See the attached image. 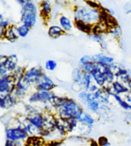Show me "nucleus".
<instances>
[{"label": "nucleus", "instance_id": "3", "mask_svg": "<svg viewBox=\"0 0 131 146\" xmlns=\"http://www.w3.org/2000/svg\"><path fill=\"white\" fill-rule=\"evenodd\" d=\"M37 7L33 2L26 1L21 10V21L23 24L31 28L37 23Z\"/></svg>", "mask_w": 131, "mask_h": 146}, {"label": "nucleus", "instance_id": "22", "mask_svg": "<svg viewBox=\"0 0 131 146\" xmlns=\"http://www.w3.org/2000/svg\"><path fill=\"white\" fill-rule=\"evenodd\" d=\"M111 96L113 97L114 100L118 102V104H119L120 106L123 109H124L127 111H131V104H130L129 103H128L125 100L122 99V97L118 95V94H116L113 93H112Z\"/></svg>", "mask_w": 131, "mask_h": 146}, {"label": "nucleus", "instance_id": "33", "mask_svg": "<svg viewBox=\"0 0 131 146\" xmlns=\"http://www.w3.org/2000/svg\"><path fill=\"white\" fill-rule=\"evenodd\" d=\"M10 26H11V24H10L9 21L8 20H5L3 17L2 14L0 15V27H1V29L5 30V29H7Z\"/></svg>", "mask_w": 131, "mask_h": 146}, {"label": "nucleus", "instance_id": "9", "mask_svg": "<svg viewBox=\"0 0 131 146\" xmlns=\"http://www.w3.org/2000/svg\"><path fill=\"white\" fill-rule=\"evenodd\" d=\"M26 119L29 123L40 130L42 129L44 127V117H43V113L42 112L37 111L29 113L26 115Z\"/></svg>", "mask_w": 131, "mask_h": 146}, {"label": "nucleus", "instance_id": "26", "mask_svg": "<svg viewBox=\"0 0 131 146\" xmlns=\"http://www.w3.org/2000/svg\"><path fill=\"white\" fill-rule=\"evenodd\" d=\"M26 71V70H25V69H24L23 67L18 66L17 68H16L14 71L10 74L12 75V76L13 77V79H15L16 82H17L19 79H20L21 78L23 77L24 76Z\"/></svg>", "mask_w": 131, "mask_h": 146}, {"label": "nucleus", "instance_id": "17", "mask_svg": "<svg viewBox=\"0 0 131 146\" xmlns=\"http://www.w3.org/2000/svg\"><path fill=\"white\" fill-rule=\"evenodd\" d=\"M52 11L51 4L48 1H43L40 3V15L44 19H47L50 17Z\"/></svg>", "mask_w": 131, "mask_h": 146}, {"label": "nucleus", "instance_id": "14", "mask_svg": "<svg viewBox=\"0 0 131 146\" xmlns=\"http://www.w3.org/2000/svg\"><path fill=\"white\" fill-rule=\"evenodd\" d=\"M111 91L113 93L120 95L122 94H127L129 91V89L119 80H114L111 84Z\"/></svg>", "mask_w": 131, "mask_h": 146}, {"label": "nucleus", "instance_id": "24", "mask_svg": "<svg viewBox=\"0 0 131 146\" xmlns=\"http://www.w3.org/2000/svg\"><path fill=\"white\" fill-rule=\"evenodd\" d=\"M31 86V83L27 80L24 76L19 79L17 82H16L15 87L19 90H21L26 92L28 90Z\"/></svg>", "mask_w": 131, "mask_h": 146}, {"label": "nucleus", "instance_id": "7", "mask_svg": "<svg viewBox=\"0 0 131 146\" xmlns=\"http://www.w3.org/2000/svg\"><path fill=\"white\" fill-rule=\"evenodd\" d=\"M54 95L53 91H36L29 96L28 101L31 104L33 103H49L52 97Z\"/></svg>", "mask_w": 131, "mask_h": 146}, {"label": "nucleus", "instance_id": "37", "mask_svg": "<svg viewBox=\"0 0 131 146\" xmlns=\"http://www.w3.org/2000/svg\"><path fill=\"white\" fill-rule=\"evenodd\" d=\"M125 11L127 13H131V5L130 4H126L124 7Z\"/></svg>", "mask_w": 131, "mask_h": 146}, {"label": "nucleus", "instance_id": "12", "mask_svg": "<svg viewBox=\"0 0 131 146\" xmlns=\"http://www.w3.org/2000/svg\"><path fill=\"white\" fill-rule=\"evenodd\" d=\"M90 74L92 75L93 79L94 80V82L96 84L97 86H100V88L108 86V82L107 80H106L105 75H104L103 73L101 72L99 68H98L97 66V68L94 70Z\"/></svg>", "mask_w": 131, "mask_h": 146}, {"label": "nucleus", "instance_id": "21", "mask_svg": "<svg viewBox=\"0 0 131 146\" xmlns=\"http://www.w3.org/2000/svg\"><path fill=\"white\" fill-rule=\"evenodd\" d=\"M59 25L63 29L64 31L66 33V32H69L72 30V24L71 21L70 20L69 18L65 15H61L59 19Z\"/></svg>", "mask_w": 131, "mask_h": 146}, {"label": "nucleus", "instance_id": "11", "mask_svg": "<svg viewBox=\"0 0 131 146\" xmlns=\"http://www.w3.org/2000/svg\"><path fill=\"white\" fill-rule=\"evenodd\" d=\"M17 100L12 94H1L0 96V107L3 109H9L15 105Z\"/></svg>", "mask_w": 131, "mask_h": 146}, {"label": "nucleus", "instance_id": "16", "mask_svg": "<svg viewBox=\"0 0 131 146\" xmlns=\"http://www.w3.org/2000/svg\"><path fill=\"white\" fill-rule=\"evenodd\" d=\"M85 72L81 70L80 68H76L72 72V79L76 84L83 88V80Z\"/></svg>", "mask_w": 131, "mask_h": 146}, {"label": "nucleus", "instance_id": "10", "mask_svg": "<svg viewBox=\"0 0 131 146\" xmlns=\"http://www.w3.org/2000/svg\"><path fill=\"white\" fill-rule=\"evenodd\" d=\"M56 86L53 80L44 74L40 80L35 84V88L37 91H51Z\"/></svg>", "mask_w": 131, "mask_h": 146}, {"label": "nucleus", "instance_id": "23", "mask_svg": "<svg viewBox=\"0 0 131 146\" xmlns=\"http://www.w3.org/2000/svg\"><path fill=\"white\" fill-rule=\"evenodd\" d=\"M78 122L81 124H85L86 126L92 127L94 125L95 121L90 114H89L88 113L84 112L83 115H82L81 116V117L78 119Z\"/></svg>", "mask_w": 131, "mask_h": 146}, {"label": "nucleus", "instance_id": "1", "mask_svg": "<svg viewBox=\"0 0 131 146\" xmlns=\"http://www.w3.org/2000/svg\"><path fill=\"white\" fill-rule=\"evenodd\" d=\"M100 10L89 7H77L74 10V21H80L86 24L94 25L100 21Z\"/></svg>", "mask_w": 131, "mask_h": 146}, {"label": "nucleus", "instance_id": "15", "mask_svg": "<svg viewBox=\"0 0 131 146\" xmlns=\"http://www.w3.org/2000/svg\"><path fill=\"white\" fill-rule=\"evenodd\" d=\"M18 35L17 33V27L13 25H11L5 29L3 38V39H6L10 42H15L18 38Z\"/></svg>", "mask_w": 131, "mask_h": 146}, {"label": "nucleus", "instance_id": "39", "mask_svg": "<svg viewBox=\"0 0 131 146\" xmlns=\"http://www.w3.org/2000/svg\"><path fill=\"white\" fill-rule=\"evenodd\" d=\"M127 117L128 119V120L131 121V111H129L128 112V114L127 115Z\"/></svg>", "mask_w": 131, "mask_h": 146}, {"label": "nucleus", "instance_id": "20", "mask_svg": "<svg viewBox=\"0 0 131 146\" xmlns=\"http://www.w3.org/2000/svg\"><path fill=\"white\" fill-rule=\"evenodd\" d=\"M74 25L76 28L80 31H83L88 35H91L92 33L93 25L88 24H86L80 21H74Z\"/></svg>", "mask_w": 131, "mask_h": 146}, {"label": "nucleus", "instance_id": "4", "mask_svg": "<svg viewBox=\"0 0 131 146\" xmlns=\"http://www.w3.org/2000/svg\"><path fill=\"white\" fill-rule=\"evenodd\" d=\"M29 136L28 133L21 125L5 129V137L7 140L12 141H24L28 139Z\"/></svg>", "mask_w": 131, "mask_h": 146}, {"label": "nucleus", "instance_id": "19", "mask_svg": "<svg viewBox=\"0 0 131 146\" xmlns=\"http://www.w3.org/2000/svg\"><path fill=\"white\" fill-rule=\"evenodd\" d=\"M65 32L61 26L58 25H53L49 27L48 29V35L53 38H57L61 35H64Z\"/></svg>", "mask_w": 131, "mask_h": 146}, {"label": "nucleus", "instance_id": "29", "mask_svg": "<svg viewBox=\"0 0 131 146\" xmlns=\"http://www.w3.org/2000/svg\"><path fill=\"white\" fill-rule=\"evenodd\" d=\"M108 33L109 34H111V35H113L114 37L116 38H118L121 36L122 35V29L120 27L118 26L113 27V28H110L108 29Z\"/></svg>", "mask_w": 131, "mask_h": 146}, {"label": "nucleus", "instance_id": "27", "mask_svg": "<svg viewBox=\"0 0 131 146\" xmlns=\"http://www.w3.org/2000/svg\"><path fill=\"white\" fill-rule=\"evenodd\" d=\"M66 123L68 133H70L77 128L79 122L75 118H70L66 119Z\"/></svg>", "mask_w": 131, "mask_h": 146}, {"label": "nucleus", "instance_id": "6", "mask_svg": "<svg viewBox=\"0 0 131 146\" xmlns=\"http://www.w3.org/2000/svg\"><path fill=\"white\" fill-rule=\"evenodd\" d=\"M18 64V58L17 55L12 54L9 56H0V66H3L9 74L14 71L17 68Z\"/></svg>", "mask_w": 131, "mask_h": 146}, {"label": "nucleus", "instance_id": "18", "mask_svg": "<svg viewBox=\"0 0 131 146\" xmlns=\"http://www.w3.org/2000/svg\"><path fill=\"white\" fill-rule=\"evenodd\" d=\"M44 144V140L40 136H29L25 140L24 146H42Z\"/></svg>", "mask_w": 131, "mask_h": 146}, {"label": "nucleus", "instance_id": "5", "mask_svg": "<svg viewBox=\"0 0 131 146\" xmlns=\"http://www.w3.org/2000/svg\"><path fill=\"white\" fill-rule=\"evenodd\" d=\"M16 81L11 74L5 75L0 79V93L9 94L15 88Z\"/></svg>", "mask_w": 131, "mask_h": 146}, {"label": "nucleus", "instance_id": "31", "mask_svg": "<svg viewBox=\"0 0 131 146\" xmlns=\"http://www.w3.org/2000/svg\"><path fill=\"white\" fill-rule=\"evenodd\" d=\"M57 67V63L56 62L53 60V59H49L45 63V68L47 71H53L55 70Z\"/></svg>", "mask_w": 131, "mask_h": 146}, {"label": "nucleus", "instance_id": "35", "mask_svg": "<svg viewBox=\"0 0 131 146\" xmlns=\"http://www.w3.org/2000/svg\"><path fill=\"white\" fill-rule=\"evenodd\" d=\"M90 37L91 38L94 40V41L99 43V44H100L101 42H103L102 36V35H96V34L92 33L91 35H90Z\"/></svg>", "mask_w": 131, "mask_h": 146}, {"label": "nucleus", "instance_id": "34", "mask_svg": "<svg viewBox=\"0 0 131 146\" xmlns=\"http://www.w3.org/2000/svg\"><path fill=\"white\" fill-rule=\"evenodd\" d=\"M86 3L89 7L92 8V9H99L100 10L102 7L99 3H97L95 1H86Z\"/></svg>", "mask_w": 131, "mask_h": 146}, {"label": "nucleus", "instance_id": "38", "mask_svg": "<svg viewBox=\"0 0 131 146\" xmlns=\"http://www.w3.org/2000/svg\"><path fill=\"white\" fill-rule=\"evenodd\" d=\"M100 44V46H101V47H102V49H106V48H107V44H106V43L104 41L101 42Z\"/></svg>", "mask_w": 131, "mask_h": 146}, {"label": "nucleus", "instance_id": "28", "mask_svg": "<svg viewBox=\"0 0 131 146\" xmlns=\"http://www.w3.org/2000/svg\"><path fill=\"white\" fill-rule=\"evenodd\" d=\"M80 68L81 70H83L84 72L88 73V74H91L94 70L97 68V64L94 62H92V63H87L86 64H84V65H81L80 66Z\"/></svg>", "mask_w": 131, "mask_h": 146}, {"label": "nucleus", "instance_id": "25", "mask_svg": "<svg viewBox=\"0 0 131 146\" xmlns=\"http://www.w3.org/2000/svg\"><path fill=\"white\" fill-rule=\"evenodd\" d=\"M31 28L25 24H21V25L17 27V33L19 37L25 38L27 36L30 31Z\"/></svg>", "mask_w": 131, "mask_h": 146}, {"label": "nucleus", "instance_id": "32", "mask_svg": "<svg viewBox=\"0 0 131 146\" xmlns=\"http://www.w3.org/2000/svg\"><path fill=\"white\" fill-rule=\"evenodd\" d=\"M92 62H94L92 59V56H88V55L84 56L80 59V66L84 65V64H86L89 63H92Z\"/></svg>", "mask_w": 131, "mask_h": 146}, {"label": "nucleus", "instance_id": "30", "mask_svg": "<svg viewBox=\"0 0 131 146\" xmlns=\"http://www.w3.org/2000/svg\"><path fill=\"white\" fill-rule=\"evenodd\" d=\"M118 79L120 80V82H121L125 86H126L129 89V90H131V76L129 74L124 75V76L120 77Z\"/></svg>", "mask_w": 131, "mask_h": 146}, {"label": "nucleus", "instance_id": "36", "mask_svg": "<svg viewBox=\"0 0 131 146\" xmlns=\"http://www.w3.org/2000/svg\"><path fill=\"white\" fill-rule=\"evenodd\" d=\"M125 100H126L128 103H129L130 104H131V90H129V91L128 92L127 94H125Z\"/></svg>", "mask_w": 131, "mask_h": 146}, {"label": "nucleus", "instance_id": "13", "mask_svg": "<svg viewBox=\"0 0 131 146\" xmlns=\"http://www.w3.org/2000/svg\"><path fill=\"white\" fill-rule=\"evenodd\" d=\"M92 56L93 61L95 63H101L105 65L110 66L113 63L114 58L104 54V53H99Z\"/></svg>", "mask_w": 131, "mask_h": 146}, {"label": "nucleus", "instance_id": "8", "mask_svg": "<svg viewBox=\"0 0 131 146\" xmlns=\"http://www.w3.org/2000/svg\"><path fill=\"white\" fill-rule=\"evenodd\" d=\"M45 73L41 67L34 66L31 68L26 70L24 74V77L31 84H36L42 77Z\"/></svg>", "mask_w": 131, "mask_h": 146}, {"label": "nucleus", "instance_id": "2", "mask_svg": "<svg viewBox=\"0 0 131 146\" xmlns=\"http://www.w3.org/2000/svg\"><path fill=\"white\" fill-rule=\"evenodd\" d=\"M58 117L63 119L75 118L78 121L84 113V110L77 102L70 99L66 104L56 110Z\"/></svg>", "mask_w": 131, "mask_h": 146}]
</instances>
